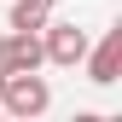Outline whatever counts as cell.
Instances as JSON below:
<instances>
[{
  "instance_id": "3",
  "label": "cell",
  "mask_w": 122,
  "mask_h": 122,
  "mask_svg": "<svg viewBox=\"0 0 122 122\" xmlns=\"http://www.w3.org/2000/svg\"><path fill=\"white\" fill-rule=\"evenodd\" d=\"M47 64V52H41L35 35H23V29H12V35H0V70H41Z\"/></svg>"
},
{
  "instance_id": "4",
  "label": "cell",
  "mask_w": 122,
  "mask_h": 122,
  "mask_svg": "<svg viewBox=\"0 0 122 122\" xmlns=\"http://www.w3.org/2000/svg\"><path fill=\"white\" fill-rule=\"evenodd\" d=\"M81 58H87V81L111 87V81H116V70H122V29H111V35H105L93 52H81Z\"/></svg>"
},
{
  "instance_id": "5",
  "label": "cell",
  "mask_w": 122,
  "mask_h": 122,
  "mask_svg": "<svg viewBox=\"0 0 122 122\" xmlns=\"http://www.w3.org/2000/svg\"><path fill=\"white\" fill-rule=\"evenodd\" d=\"M47 18H52V0H12V29H23V35H35Z\"/></svg>"
},
{
  "instance_id": "1",
  "label": "cell",
  "mask_w": 122,
  "mask_h": 122,
  "mask_svg": "<svg viewBox=\"0 0 122 122\" xmlns=\"http://www.w3.org/2000/svg\"><path fill=\"white\" fill-rule=\"evenodd\" d=\"M47 105H52L47 76H35V70H12L6 81H0V111H6V116H41Z\"/></svg>"
},
{
  "instance_id": "2",
  "label": "cell",
  "mask_w": 122,
  "mask_h": 122,
  "mask_svg": "<svg viewBox=\"0 0 122 122\" xmlns=\"http://www.w3.org/2000/svg\"><path fill=\"white\" fill-rule=\"evenodd\" d=\"M47 29V41H41V52H47V64H81V52H87V29H76V23H41Z\"/></svg>"
}]
</instances>
